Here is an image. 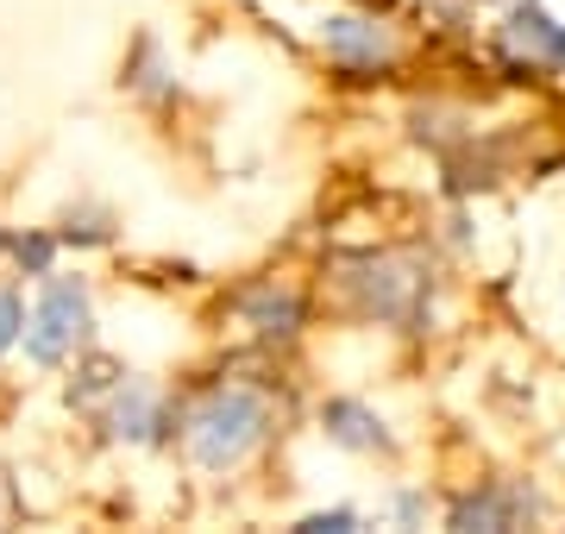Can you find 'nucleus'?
I'll use <instances>...</instances> for the list:
<instances>
[{
	"label": "nucleus",
	"mask_w": 565,
	"mask_h": 534,
	"mask_svg": "<svg viewBox=\"0 0 565 534\" xmlns=\"http://www.w3.org/2000/svg\"><path fill=\"white\" fill-rule=\"evenodd\" d=\"M345 289L359 296V309L371 321H396V328H415L427 314V270L415 258H396V252H377V258H359L345 265Z\"/></svg>",
	"instance_id": "7ed1b4c3"
},
{
	"label": "nucleus",
	"mask_w": 565,
	"mask_h": 534,
	"mask_svg": "<svg viewBox=\"0 0 565 534\" xmlns=\"http://www.w3.org/2000/svg\"><path fill=\"white\" fill-rule=\"evenodd\" d=\"M270 428H277V409H270V396L252 391V384H214V391L195 396V409L182 415L189 459L214 478L239 472L245 459L270 440Z\"/></svg>",
	"instance_id": "f257e3e1"
},
{
	"label": "nucleus",
	"mask_w": 565,
	"mask_h": 534,
	"mask_svg": "<svg viewBox=\"0 0 565 534\" xmlns=\"http://www.w3.org/2000/svg\"><path fill=\"white\" fill-rule=\"evenodd\" d=\"M321 434L345 452H390L396 447L390 428H384V415L371 409V403H359V396H327L321 403Z\"/></svg>",
	"instance_id": "1a4fd4ad"
},
{
	"label": "nucleus",
	"mask_w": 565,
	"mask_h": 534,
	"mask_svg": "<svg viewBox=\"0 0 565 534\" xmlns=\"http://www.w3.org/2000/svg\"><path fill=\"white\" fill-rule=\"evenodd\" d=\"M25 340V302L20 289H0V352H13Z\"/></svg>",
	"instance_id": "9b49d317"
},
{
	"label": "nucleus",
	"mask_w": 565,
	"mask_h": 534,
	"mask_svg": "<svg viewBox=\"0 0 565 534\" xmlns=\"http://www.w3.org/2000/svg\"><path fill=\"white\" fill-rule=\"evenodd\" d=\"M239 321L258 340H296L302 333V321H308V302H302V289H289V284H277V277H264V284H252V289H239Z\"/></svg>",
	"instance_id": "6e6552de"
},
{
	"label": "nucleus",
	"mask_w": 565,
	"mask_h": 534,
	"mask_svg": "<svg viewBox=\"0 0 565 534\" xmlns=\"http://www.w3.org/2000/svg\"><path fill=\"white\" fill-rule=\"evenodd\" d=\"M321 44H327V63L340 76H377L396 57V32L384 20H371V13H333L321 25Z\"/></svg>",
	"instance_id": "423d86ee"
},
{
	"label": "nucleus",
	"mask_w": 565,
	"mask_h": 534,
	"mask_svg": "<svg viewBox=\"0 0 565 534\" xmlns=\"http://www.w3.org/2000/svg\"><path fill=\"white\" fill-rule=\"evenodd\" d=\"M302 534H345V528H359V510H315L296 522Z\"/></svg>",
	"instance_id": "f8f14e48"
},
{
	"label": "nucleus",
	"mask_w": 565,
	"mask_h": 534,
	"mask_svg": "<svg viewBox=\"0 0 565 534\" xmlns=\"http://www.w3.org/2000/svg\"><path fill=\"white\" fill-rule=\"evenodd\" d=\"M51 258H57V239H51V233L13 239V265H20V270H32V277H51Z\"/></svg>",
	"instance_id": "9d476101"
},
{
	"label": "nucleus",
	"mask_w": 565,
	"mask_h": 534,
	"mask_svg": "<svg viewBox=\"0 0 565 534\" xmlns=\"http://www.w3.org/2000/svg\"><path fill=\"white\" fill-rule=\"evenodd\" d=\"M497 51L522 76H559L565 70V25L541 13V0H515L509 20L497 25Z\"/></svg>",
	"instance_id": "20e7f679"
},
{
	"label": "nucleus",
	"mask_w": 565,
	"mask_h": 534,
	"mask_svg": "<svg viewBox=\"0 0 565 534\" xmlns=\"http://www.w3.org/2000/svg\"><path fill=\"white\" fill-rule=\"evenodd\" d=\"M509 7H515V0H509Z\"/></svg>",
	"instance_id": "ddd939ff"
},
{
	"label": "nucleus",
	"mask_w": 565,
	"mask_h": 534,
	"mask_svg": "<svg viewBox=\"0 0 565 534\" xmlns=\"http://www.w3.org/2000/svg\"><path fill=\"white\" fill-rule=\"evenodd\" d=\"M95 415H102V428L114 434V440H126V447H163L170 428H177V409H170L151 384H139V377H120Z\"/></svg>",
	"instance_id": "39448f33"
},
{
	"label": "nucleus",
	"mask_w": 565,
	"mask_h": 534,
	"mask_svg": "<svg viewBox=\"0 0 565 534\" xmlns=\"http://www.w3.org/2000/svg\"><path fill=\"white\" fill-rule=\"evenodd\" d=\"M88 328H95V302H88V284L82 277H44L39 309L25 321V359L32 365H63L88 346Z\"/></svg>",
	"instance_id": "f03ea898"
},
{
	"label": "nucleus",
	"mask_w": 565,
	"mask_h": 534,
	"mask_svg": "<svg viewBox=\"0 0 565 534\" xmlns=\"http://www.w3.org/2000/svg\"><path fill=\"white\" fill-rule=\"evenodd\" d=\"M541 515V491L534 484H478V491H465L452 510H446V528H484V534H503V528H527Z\"/></svg>",
	"instance_id": "0eeeda50"
}]
</instances>
